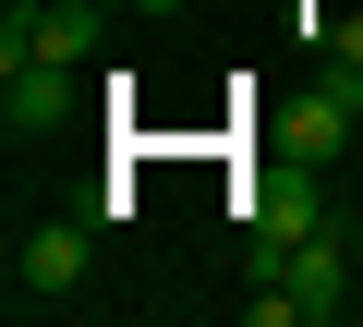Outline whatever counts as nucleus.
I'll use <instances>...</instances> for the list:
<instances>
[{
    "label": "nucleus",
    "mask_w": 363,
    "mask_h": 327,
    "mask_svg": "<svg viewBox=\"0 0 363 327\" xmlns=\"http://www.w3.org/2000/svg\"><path fill=\"white\" fill-rule=\"evenodd\" d=\"M97 206H73V218H25L13 231V315H61L73 291H85V267H97Z\"/></svg>",
    "instance_id": "nucleus-1"
},
{
    "label": "nucleus",
    "mask_w": 363,
    "mask_h": 327,
    "mask_svg": "<svg viewBox=\"0 0 363 327\" xmlns=\"http://www.w3.org/2000/svg\"><path fill=\"white\" fill-rule=\"evenodd\" d=\"M351 133H363V73H351V61H327V73H315V97L279 121V157H303V170H339V145H351Z\"/></svg>",
    "instance_id": "nucleus-2"
},
{
    "label": "nucleus",
    "mask_w": 363,
    "mask_h": 327,
    "mask_svg": "<svg viewBox=\"0 0 363 327\" xmlns=\"http://www.w3.org/2000/svg\"><path fill=\"white\" fill-rule=\"evenodd\" d=\"M73 73H85V61H13V73H0V133H13V145H49V133L85 109Z\"/></svg>",
    "instance_id": "nucleus-3"
},
{
    "label": "nucleus",
    "mask_w": 363,
    "mask_h": 327,
    "mask_svg": "<svg viewBox=\"0 0 363 327\" xmlns=\"http://www.w3.org/2000/svg\"><path fill=\"white\" fill-rule=\"evenodd\" d=\"M351 267H363V255H351V231H339V218H327V231H303V243L279 255V291H291V315H315V327H327V315L351 303Z\"/></svg>",
    "instance_id": "nucleus-4"
},
{
    "label": "nucleus",
    "mask_w": 363,
    "mask_h": 327,
    "mask_svg": "<svg viewBox=\"0 0 363 327\" xmlns=\"http://www.w3.org/2000/svg\"><path fill=\"white\" fill-rule=\"evenodd\" d=\"M37 61H97V13L85 0H37Z\"/></svg>",
    "instance_id": "nucleus-5"
},
{
    "label": "nucleus",
    "mask_w": 363,
    "mask_h": 327,
    "mask_svg": "<svg viewBox=\"0 0 363 327\" xmlns=\"http://www.w3.org/2000/svg\"><path fill=\"white\" fill-rule=\"evenodd\" d=\"M327 61H351V73H363V13H339V25H327Z\"/></svg>",
    "instance_id": "nucleus-6"
},
{
    "label": "nucleus",
    "mask_w": 363,
    "mask_h": 327,
    "mask_svg": "<svg viewBox=\"0 0 363 327\" xmlns=\"http://www.w3.org/2000/svg\"><path fill=\"white\" fill-rule=\"evenodd\" d=\"M351 255H363V218H351Z\"/></svg>",
    "instance_id": "nucleus-7"
}]
</instances>
